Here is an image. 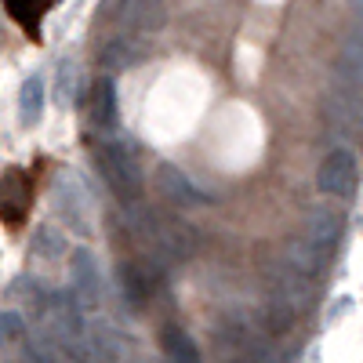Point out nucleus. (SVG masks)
I'll return each mask as SVG.
<instances>
[{
  "instance_id": "1",
  "label": "nucleus",
  "mask_w": 363,
  "mask_h": 363,
  "mask_svg": "<svg viewBox=\"0 0 363 363\" xmlns=\"http://www.w3.org/2000/svg\"><path fill=\"white\" fill-rule=\"evenodd\" d=\"M44 167L48 160H37L33 167H8L0 174V222L8 233H22V225L33 215Z\"/></svg>"
},
{
  "instance_id": "2",
  "label": "nucleus",
  "mask_w": 363,
  "mask_h": 363,
  "mask_svg": "<svg viewBox=\"0 0 363 363\" xmlns=\"http://www.w3.org/2000/svg\"><path fill=\"white\" fill-rule=\"evenodd\" d=\"M320 189L327 196H342V200H349L356 193V160H352V153L335 149V153L323 160V167H320Z\"/></svg>"
},
{
  "instance_id": "3",
  "label": "nucleus",
  "mask_w": 363,
  "mask_h": 363,
  "mask_svg": "<svg viewBox=\"0 0 363 363\" xmlns=\"http://www.w3.org/2000/svg\"><path fill=\"white\" fill-rule=\"evenodd\" d=\"M58 4V0H4L8 18L22 29L29 40H40V18Z\"/></svg>"
},
{
  "instance_id": "4",
  "label": "nucleus",
  "mask_w": 363,
  "mask_h": 363,
  "mask_svg": "<svg viewBox=\"0 0 363 363\" xmlns=\"http://www.w3.org/2000/svg\"><path fill=\"white\" fill-rule=\"evenodd\" d=\"M335 73H338V84L345 91H359L363 87V33H352L345 40V48L338 51Z\"/></svg>"
},
{
  "instance_id": "5",
  "label": "nucleus",
  "mask_w": 363,
  "mask_h": 363,
  "mask_svg": "<svg viewBox=\"0 0 363 363\" xmlns=\"http://www.w3.org/2000/svg\"><path fill=\"white\" fill-rule=\"evenodd\" d=\"M33 106H37V84H29V87H26V120H33V116H37Z\"/></svg>"
},
{
  "instance_id": "6",
  "label": "nucleus",
  "mask_w": 363,
  "mask_h": 363,
  "mask_svg": "<svg viewBox=\"0 0 363 363\" xmlns=\"http://www.w3.org/2000/svg\"><path fill=\"white\" fill-rule=\"evenodd\" d=\"M352 4H356V15L363 18V0H352Z\"/></svg>"
}]
</instances>
